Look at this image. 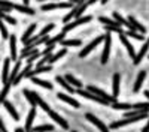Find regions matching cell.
<instances>
[{
    "label": "cell",
    "instance_id": "6da1fadb",
    "mask_svg": "<svg viewBox=\"0 0 149 132\" xmlns=\"http://www.w3.org/2000/svg\"><path fill=\"white\" fill-rule=\"evenodd\" d=\"M148 117V113H142L139 116H134V117H125V119H121V120H116V122H112L110 123V129H118L121 126H125V125H131V123H136V122H140V120L146 119Z\"/></svg>",
    "mask_w": 149,
    "mask_h": 132
},
{
    "label": "cell",
    "instance_id": "7a4b0ae2",
    "mask_svg": "<svg viewBox=\"0 0 149 132\" xmlns=\"http://www.w3.org/2000/svg\"><path fill=\"white\" fill-rule=\"evenodd\" d=\"M86 90L91 92V93H94V95H97L98 98H102V99L107 101L110 105H112V104H115V102H118L115 96H109L106 92H103L102 89H98V87H95V86H86Z\"/></svg>",
    "mask_w": 149,
    "mask_h": 132
},
{
    "label": "cell",
    "instance_id": "3957f363",
    "mask_svg": "<svg viewBox=\"0 0 149 132\" xmlns=\"http://www.w3.org/2000/svg\"><path fill=\"white\" fill-rule=\"evenodd\" d=\"M76 93H78V95H81V96H84L85 99H90V101L98 102V104H102V105H110L107 101H104V99H102V98H98L97 95H94V93L88 92L86 89H76Z\"/></svg>",
    "mask_w": 149,
    "mask_h": 132
},
{
    "label": "cell",
    "instance_id": "277c9868",
    "mask_svg": "<svg viewBox=\"0 0 149 132\" xmlns=\"http://www.w3.org/2000/svg\"><path fill=\"white\" fill-rule=\"evenodd\" d=\"M90 21H91V17H90V15H86V17H81V18H76V20H73L72 23H67L66 26L63 27V30H61V32L69 33V32H70V30H73L74 27L81 26V24H86V23H90Z\"/></svg>",
    "mask_w": 149,
    "mask_h": 132
},
{
    "label": "cell",
    "instance_id": "5b68a950",
    "mask_svg": "<svg viewBox=\"0 0 149 132\" xmlns=\"http://www.w3.org/2000/svg\"><path fill=\"white\" fill-rule=\"evenodd\" d=\"M110 44H112V36H110V33L107 32L106 35H104V48H103V54H102V57H100V62L104 65V63H107V60H109V54H110Z\"/></svg>",
    "mask_w": 149,
    "mask_h": 132
},
{
    "label": "cell",
    "instance_id": "8992f818",
    "mask_svg": "<svg viewBox=\"0 0 149 132\" xmlns=\"http://www.w3.org/2000/svg\"><path fill=\"white\" fill-rule=\"evenodd\" d=\"M103 41H104V35H103V36H98V38H95L93 42H90V44L86 45V47L84 48V50L79 53V57H85L86 54H90V53L94 50V48H95L98 44H100V42H103Z\"/></svg>",
    "mask_w": 149,
    "mask_h": 132
},
{
    "label": "cell",
    "instance_id": "52a82bcc",
    "mask_svg": "<svg viewBox=\"0 0 149 132\" xmlns=\"http://www.w3.org/2000/svg\"><path fill=\"white\" fill-rule=\"evenodd\" d=\"M85 119L88 120V122L94 123V125H95L98 129H100V132H109V128H107V126H106V125L102 122V120H98V119H97L94 114H91V113H86V114H85Z\"/></svg>",
    "mask_w": 149,
    "mask_h": 132
},
{
    "label": "cell",
    "instance_id": "ba28073f",
    "mask_svg": "<svg viewBox=\"0 0 149 132\" xmlns=\"http://www.w3.org/2000/svg\"><path fill=\"white\" fill-rule=\"evenodd\" d=\"M73 3L72 2H61V3H48L42 6V11H52V9H69L72 8Z\"/></svg>",
    "mask_w": 149,
    "mask_h": 132
},
{
    "label": "cell",
    "instance_id": "9c48e42d",
    "mask_svg": "<svg viewBox=\"0 0 149 132\" xmlns=\"http://www.w3.org/2000/svg\"><path fill=\"white\" fill-rule=\"evenodd\" d=\"M119 41L122 42V45H124V47L127 48V51H128L130 57H131V59H134V57H136V54H137V53L134 51V48H133V45L130 44V41L127 39V35L124 33V32H122V33H119Z\"/></svg>",
    "mask_w": 149,
    "mask_h": 132
},
{
    "label": "cell",
    "instance_id": "30bf717a",
    "mask_svg": "<svg viewBox=\"0 0 149 132\" xmlns=\"http://www.w3.org/2000/svg\"><path fill=\"white\" fill-rule=\"evenodd\" d=\"M51 71H52V66H51V65H45V66H37V68L31 69L30 72H27L26 78H33V77H36L37 74H43V72H51Z\"/></svg>",
    "mask_w": 149,
    "mask_h": 132
},
{
    "label": "cell",
    "instance_id": "8fae6325",
    "mask_svg": "<svg viewBox=\"0 0 149 132\" xmlns=\"http://www.w3.org/2000/svg\"><path fill=\"white\" fill-rule=\"evenodd\" d=\"M57 98L60 99V101H63V102H66V104H69V105H72L73 108H81V104L76 101V99H73V98H70L69 95H66V93H63V92H60V93H57Z\"/></svg>",
    "mask_w": 149,
    "mask_h": 132
},
{
    "label": "cell",
    "instance_id": "7c38bea8",
    "mask_svg": "<svg viewBox=\"0 0 149 132\" xmlns=\"http://www.w3.org/2000/svg\"><path fill=\"white\" fill-rule=\"evenodd\" d=\"M9 50H10V60L12 62H18L17 60V38L15 35H10L9 36Z\"/></svg>",
    "mask_w": 149,
    "mask_h": 132
},
{
    "label": "cell",
    "instance_id": "4fadbf2b",
    "mask_svg": "<svg viewBox=\"0 0 149 132\" xmlns=\"http://www.w3.org/2000/svg\"><path fill=\"white\" fill-rule=\"evenodd\" d=\"M48 116L49 117H51L52 120H55V123H58L61 128H63V129H69V123L66 122V120L63 119V117H61V116H58L55 111H52V110H49L48 111Z\"/></svg>",
    "mask_w": 149,
    "mask_h": 132
},
{
    "label": "cell",
    "instance_id": "5bb4252c",
    "mask_svg": "<svg viewBox=\"0 0 149 132\" xmlns=\"http://www.w3.org/2000/svg\"><path fill=\"white\" fill-rule=\"evenodd\" d=\"M148 50H149V42L146 41V42L143 44V47L140 48V51H139L137 54H136V57L133 59V63H134V65H139V63L142 62V60H143V57L146 56V53H148Z\"/></svg>",
    "mask_w": 149,
    "mask_h": 132
},
{
    "label": "cell",
    "instance_id": "9a60e30c",
    "mask_svg": "<svg viewBox=\"0 0 149 132\" xmlns=\"http://www.w3.org/2000/svg\"><path fill=\"white\" fill-rule=\"evenodd\" d=\"M55 81L60 84V86L61 87H63V89H66L69 93H74V92H76V89H74L73 86H72V84H69V81L64 78V77H61V75H58L57 78H55Z\"/></svg>",
    "mask_w": 149,
    "mask_h": 132
},
{
    "label": "cell",
    "instance_id": "2e32d148",
    "mask_svg": "<svg viewBox=\"0 0 149 132\" xmlns=\"http://www.w3.org/2000/svg\"><path fill=\"white\" fill-rule=\"evenodd\" d=\"M9 65H10V59H5L3 60V71H2V81L3 84H6L9 81Z\"/></svg>",
    "mask_w": 149,
    "mask_h": 132
},
{
    "label": "cell",
    "instance_id": "e0dca14e",
    "mask_svg": "<svg viewBox=\"0 0 149 132\" xmlns=\"http://www.w3.org/2000/svg\"><path fill=\"white\" fill-rule=\"evenodd\" d=\"M34 117H36V107L31 108L29 116H27V120H26V131L27 132H31V129H33V120H34Z\"/></svg>",
    "mask_w": 149,
    "mask_h": 132
},
{
    "label": "cell",
    "instance_id": "ac0fdd59",
    "mask_svg": "<svg viewBox=\"0 0 149 132\" xmlns=\"http://www.w3.org/2000/svg\"><path fill=\"white\" fill-rule=\"evenodd\" d=\"M3 105H5V108L8 110V113L12 116V119H14L15 122H18V120H19V114L17 113V110L14 108V105H12L9 101H3Z\"/></svg>",
    "mask_w": 149,
    "mask_h": 132
},
{
    "label": "cell",
    "instance_id": "d6986e66",
    "mask_svg": "<svg viewBox=\"0 0 149 132\" xmlns=\"http://www.w3.org/2000/svg\"><path fill=\"white\" fill-rule=\"evenodd\" d=\"M127 20L130 21V24H133V27H134V30H136V32H139V33H142V35L146 32V27H145V26H142V24H140L137 20H134V17H133V15H130Z\"/></svg>",
    "mask_w": 149,
    "mask_h": 132
},
{
    "label": "cell",
    "instance_id": "ffe728a7",
    "mask_svg": "<svg viewBox=\"0 0 149 132\" xmlns=\"http://www.w3.org/2000/svg\"><path fill=\"white\" fill-rule=\"evenodd\" d=\"M39 51L36 50V47H24L22 48V51H21V59H29V57H31L33 54H37Z\"/></svg>",
    "mask_w": 149,
    "mask_h": 132
},
{
    "label": "cell",
    "instance_id": "44dd1931",
    "mask_svg": "<svg viewBox=\"0 0 149 132\" xmlns=\"http://www.w3.org/2000/svg\"><path fill=\"white\" fill-rule=\"evenodd\" d=\"M110 108H113V110H118V111H130L133 110V105L131 104H125V102H115V104H112Z\"/></svg>",
    "mask_w": 149,
    "mask_h": 132
},
{
    "label": "cell",
    "instance_id": "7402d4cb",
    "mask_svg": "<svg viewBox=\"0 0 149 132\" xmlns=\"http://www.w3.org/2000/svg\"><path fill=\"white\" fill-rule=\"evenodd\" d=\"M119 74H113V81H112V90H113V93H112V96H115V98H118L119 95Z\"/></svg>",
    "mask_w": 149,
    "mask_h": 132
},
{
    "label": "cell",
    "instance_id": "603a6c76",
    "mask_svg": "<svg viewBox=\"0 0 149 132\" xmlns=\"http://www.w3.org/2000/svg\"><path fill=\"white\" fill-rule=\"evenodd\" d=\"M146 77V71H140L139 72V75H137V80H136V84H134V93H139L140 92V87H142V83Z\"/></svg>",
    "mask_w": 149,
    "mask_h": 132
},
{
    "label": "cell",
    "instance_id": "cb8c5ba5",
    "mask_svg": "<svg viewBox=\"0 0 149 132\" xmlns=\"http://www.w3.org/2000/svg\"><path fill=\"white\" fill-rule=\"evenodd\" d=\"M31 71V65H27L26 68H24L22 71H19V74L17 75V78L14 80V83H12V86H17V84H19V81L22 80V78H26V75H27V72H30Z\"/></svg>",
    "mask_w": 149,
    "mask_h": 132
},
{
    "label": "cell",
    "instance_id": "d4e9b609",
    "mask_svg": "<svg viewBox=\"0 0 149 132\" xmlns=\"http://www.w3.org/2000/svg\"><path fill=\"white\" fill-rule=\"evenodd\" d=\"M14 9H17L18 12H21V14H27V15H34L36 14L34 9H31V8H29L26 5H17V3H14Z\"/></svg>",
    "mask_w": 149,
    "mask_h": 132
},
{
    "label": "cell",
    "instance_id": "484cf974",
    "mask_svg": "<svg viewBox=\"0 0 149 132\" xmlns=\"http://www.w3.org/2000/svg\"><path fill=\"white\" fill-rule=\"evenodd\" d=\"M66 35H67V33H64V32H60L57 36H52V38L46 42V47H55V44H57V42H61V41L64 39V36H66Z\"/></svg>",
    "mask_w": 149,
    "mask_h": 132
},
{
    "label": "cell",
    "instance_id": "4316f807",
    "mask_svg": "<svg viewBox=\"0 0 149 132\" xmlns=\"http://www.w3.org/2000/svg\"><path fill=\"white\" fill-rule=\"evenodd\" d=\"M36 30V23L34 24H30V27L26 30V32H24V35L21 36V41H22V44H26L30 38H31V35H33V32Z\"/></svg>",
    "mask_w": 149,
    "mask_h": 132
},
{
    "label": "cell",
    "instance_id": "83f0119b",
    "mask_svg": "<svg viewBox=\"0 0 149 132\" xmlns=\"http://www.w3.org/2000/svg\"><path fill=\"white\" fill-rule=\"evenodd\" d=\"M66 53H67V48H63V50H60L58 53H55V54H51V57H49V62H48V65H52V63H55L57 60H60L63 56H66Z\"/></svg>",
    "mask_w": 149,
    "mask_h": 132
},
{
    "label": "cell",
    "instance_id": "f1b7e54d",
    "mask_svg": "<svg viewBox=\"0 0 149 132\" xmlns=\"http://www.w3.org/2000/svg\"><path fill=\"white\" fill-rule=\"evenodd\" d=\"M19 71H21V62L18 60V62H15L14 69H12V71H10V74H9V83H14V80H15L17 75L19 74Z\"/></svg>",
    "mask_w": 149,
    "mask_h": 132
},
{
    "label": "cell",
    "instance_id": "f546056e",
    "mask_svg": "<svg viewBox=\"0 0 149 132\" xmlns=\"http://www.w3.org/2000/svg\"><path fill=\"white\" fill-rule=\"evenodd\" d=\"M31 81L34 83V84H37V86H40V87H43V89H48V90H52V84L49 83V81H45V80H39V78H36V77H33L31 78Z\"/></svg>",
    "mask_w": 149,
    "mask_h": 132
},
{
    "label": "cell",
    "instance_id": "4dcf8cb0",
    "mask_svg": "<svg viewBox=\"0 0 149 132\" xmlns=\"http://www.w3.org/2000/svg\"><path fill=\"white\" fill-rule=\"evenodd\" d=\"M64 78L69 81V84H72V86H73L74 89H82V87H84V84H82L79 80H76V78H74L73 75H70V74H67Z\"/></svg>",
    "mask_w": 149,
    "mask_h": 132
},
{
    "label": "cell",
    "instance_id": "1f68e13d",
    "mask_svg": "<svg viewBox=\"0 0 149 132\" xmlns=\"http://www.w3.org/2000/svg\"><path fill=\"white\" fill-rule=\"evenodd\" d=\"M24 96H26V99L31 104V107H36L37 105V102H36V99H34V92H31V90H29V89H24Z\"/></svg>",
    "mask_w": 149,
    "mask_h": 132
},
{
    "label": "cell",
    "instance_id": "d6a6232c",
    "mask_svg": "<svg viewBox=\"0 0 149 132\" xmlns=\"http://www.w3.org/2000/svg\"><path fill=\"white\" fill-rule=\"evenodd\" d=\"M82 42H81V39H63L61 41V45H63L64 48H67V47H79Z\"/></svg>",
    "mask_w": 149,
    "mask_h": 132
},
{
    "label": "cell",
    "instance_id": "836d02e7",
    "mask_svg": "<svg viewBox=\"0 0 149 132\" xmlns=\"http://www.w3.org/2000/svg\"><path fill=\"white\" fill-rule=\"evenodd\" d=\"M54 126L52 125H40V126H34L31 132H52Z\"/></svg>",
    "mask_w": 149,
    "mask_h": 132
},
{
    "label": "cell",
    "instance_id": "e575fe53",
    "mask_svg": "<svg viewBox=\"0 0 149 132\" xmlns=\"http://www.w3.org/2000/svg\"><path fill=\"white\" fill-rule=\"evenodd\" d=\"M10 86H12V83H6L5 86H3V89H2V92H0V102L3 104V101H6V95L9 93V89H10Z\"/></svg>",
    "mask_w": 149,
    "mask_h": 132
},
{
    "label": "cell",
    "instance_id": "d590c367",
    "mask_svg": "<svg viewBox=\"0 0 149 132\" xmlns=\"http://www.w3.org/2000/svg\"><path fill=\"white\" fill-rule=\"evenodd\" d=\"M125 35H127V36H131V38L137 39V41L145 42V36H143L142 33H139V32H136V30H127V33H125Z\"/></svg>",
    "mask_w": 149,
    "mask_h": 132
},
{
    "label": "cell",
    "instance_id": "8d00e7d4",
    "mask_svg": "<svg viewBox=\"0 0 149 132\" xmlns=\"http://www.w3.org/2000/svg\"><path fill=\"white\" fill-rule=\"evenodd\" d=\"M133 110H140V111H148L149 113V102H137V104H134Z\"/></svg>",
    "mask_w": 149,
    "mask_h": 132
},
{
    "label": "cell",
    "instance_id": "74e56055",
    "mask_svg": "<svg viewBox=\"0 0 149 132\" xmlns=\"http://www.w3.org/2000/svg\"><path fill=\"white\" fill-rule=\"evenodd\" d=\"M98 21L106 24V26H119V24L115 21V20H110V18H106V17H98ZM121 27V26H119Z\"/></svg>",
    "mask_w": 149,
    "mask_h": 132
},
{
    "label": "cell",
    "instance_id": "f35d334b",
    "mask_svg": "<svg viewBox=\"0 0 149 132\" xmlns=\"http://www.w3.org/2000/svg\"><path fill=\"white\" fill-rule=\"evenodd\" d=\"M0 33H2V38L3 39H9V33H8V29H6V26L3 24V20H0Z\"/></svg>",
    "mask_w": 149,
    "mask_h": 132
},
{
    "label": "cell",
    "instance_id": "ab89813d",
    "mask_svg": "<svg viewBox=\"0 0 149 132\" xmlns=\"http://www.w3.org/2000/svg\"><path fill=\"white\" fill-rule=\"evenodd\" d=\"M55 29V24H46V26L40 30V33H39V36H45V35H48L51 30H54Z\"/></svg>",
    "mask_w": 149,
    "mask_h": 132
},
{
    "label": "cell",
    "instance_id": "60d3db41",
    "mask_svg": "<svg viewBox=\"0 0 149 132\" xmlns=\"http://www.w3.org/2000/svg\"><path fill=\"white\" fill-rule=\"evenodd\" d=\"M37 57H40V53H37V54H33L31 57H29V59H27V65H31V63L34 62V60H36Z\"/></svg>",
    "mask_w": 149,
    "mask_h": 132
},
{
    "label": "cell",
    "instance_id": "b9f144b4",
    "mask_svg": "<svg viewBox=\"0 0 149 132\" xmlns=\"http://www.w3.org/2000/svg\"><path fill=\"white\" fill-rule=\"evenodd\" d=\"M0 131H2V132H8V129H6V126H5V123H3L2 117H0Z\"/></svg>",
    "mask_w": 149,
    "mask_h": 132
},
{
    "label": "cell",
    "instance_id": "7bdbcfd3",
    "mask_svg": "<svg viewBox=\"0 0 149 132\" xmlns=\"http://www.w3.org/2000/svg\"><path fill=\"white\" fill-rule=\"evenodd\" d=\"M145 96H146V99H148V102H149V90H145Z\"/></svg>",
    "mask_w": 149,
    "mask_h": 132
},
{
    "label": "cell",
    "instance_id": "ee69618b",
    "mask_svg": "<svg viewBox=\"0 0 149 132\" xmlns=\"http://www.w3.org/2000/svg\"><path fill=\"white\" fill-rule=\"evenodd\" d=\"M29 2H30V0H22V3L26 5V6H29Z\"/></svg>",
    "mask_w": 149,
    "mask_h": 132
},
{
    "label": "cell",
    "instance_id": "f6af8a7d",
    "mask_svg": "<svg viewBox=\"0 0 149 132\" xmlns=\"http://www.w3.org/2000/svg\"><path fill=\"white\" fill-rule=\"evenodd\" d=\"M107 2H109V0H102V5H106Z\"/></svg>",
    "mask_w": 149,
    "mask_h": 132
},
{
    "label": "cell",
    "instance_id": "bcb514c9",
    "mask_svg": "<svg viewBox=\"0 0 149 132\" xmlns=\"http://www.w3.org/2000/svg\"><path fill=\"white\" fill-rule=\"evenodd\" d=\"M146 126H149V119H148V123H146Z\"/></svg>",
    "mask_w": 149,
    "mask_h": 132
},
{
    "label": "cell",
    "instance_id": "7dc6e473",
    "mask_svg": "<svg viewBox=\"0 0 149 132\" xmlns=\"http://www.w3.org/2000/svg\"><path fill=\"white\" fill-rule=\"evenodd\" d=\"M37 2H42V0H37Z\"/></svg>",
    "mask_w": 149,
    "mask_h": 132
},
{
    "label": "cell",
    "instance_id": "c3c4849f",
    "mask_svg": "<svg viewBox=\"0 0 149 132\" xmlns=\"http://www.w3.org/2000/svg\"><path fill=\"white\" fill-rule=\"evenodd\" d=\"M72 132H76V131H72Z\"/></svg>",
    "mask_w": 149,
    "mask_h": 132
},
{
    "label": "cell",
    "instance_id": "681fc988",
    "mask_svg": "<svg viewBox=\"0 0 149 132\" xmlns=\"http://www.w3.org/2000/svg\"><path fill=\"white\" fill-rule=\"evenodd\" d=\"M148 42H149V38H148Z\"/></svg>",
    "mask_w": 149,
    "mask_h": 132
},
{
    "label": "cell",
    "instance_id": "f907efd6",
    "mask_svg": "<svg viewBox=\"0 0 149 132\" xmlns=\"http://www.w3.org/2000/svg\"><path fill=\"white\" fill-rule=\"evenodd\" d=\"M0 132H2V131H0Z\"/></svg>",
    "mask_w": 149,
    "mask_h": 132
},
{
    "label": "cell",
    "instance_id": "816d5d0a",
    "mask_svg": "<svg viewBox=\"0 0 149 132\" xmlns=\"http://www.w3.org/2000/svg\"><path fill=\"white\" fill-rule=\"evenodd\" d=\"M70 2H72V0H70Z\"/></svg>",
    "mask_w": 149,
    "mask_h": 132
}]
</instances>
